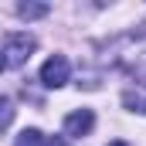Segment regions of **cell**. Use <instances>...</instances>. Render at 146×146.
Returning <instances> with one entry per match:
<instances>
[{
  "label": "cell",
  "mask_w": 146,
  "mask_h": 146,
  "mask_svg": "<svg viewBox=\"0 0 146 146\" xmlns=\"http://www.w3.org/2000/svg\"><path fill=\"white\" fill-rule=\"evenodd\" d=\"M106 61H109L112 68L126 72L129 78H136V85H146V31L119 34L109 44Z\"/></svg>",
  "instance_id": "6da1fadb"
},
{
  "label": "cell",
  "mask_w": 146,
  "mask_h": 146,
  "mask_svg": "<svg viewBox=\"0 0 146 146\" xmlns=\"http://www.w3.org/2000/svg\"><path fill=\"white\" fill-rule=\"evenodd\" d=\"M48 146H68V143H65V139H51Z\"/></svg>",
  "instance_id": "9c48e42d"
},
{
  "label": "cell",
  "mask_w": 146,
  "mask_h": 146,
  "mask_svg": "<svg viewBox=\"0 0 146 146\" xmlns=\"http://www.w3.org/2000/svg\"><path fill=\"white\" fill-rule=\"evenodd\" d=\"M34 37L31 34H10L7 37V44H3V54H7V65H24L27 58H31V51H34Z\"/></svg>",
  "instance_id": "3957f363"
},
{
  "label": "cell",
  "mask_w": 146,
  "mask_h": 146,
  "mask_svg": "<svg viewBox=\"0 0 146 146\" xmlns=\"http://www.w3.org/2000/svg\"><path fill=\"white\" fill-rule=\"evenodd\" d=\"M109 146H129V143H122V139H112V143Z\"/></svg>",
  "instance_id": "8fae6325"
},
{
  "label": "cell",
  "mask_w": 146,
  "mask_h": 146,
  "mask_svg": "<svg viewBox=\"0 0 146 146\" xmlns=\"http://www.w3.org/2000/svg\"><path fill=\"white\" fill-rule=\"evenodd\" d=\"M122 106H126L129 112H139V115H146V85L126 88V92H122Z\"/></svg>",
  "instance_id": "5b68a950"
},
{
  "label": "cell",
  "mask_w": 146,
  "mask_h": 146,
  "mask_svg": "<svg viewBox=\"0 0 146 146\" xmlns=\"http://www.w3.org/2000/svg\"><path fill=\"white\" fill-rule=\"evenodd\" d=\"M68 75H72V65H68L65 54H51V58L41 65V82H44L48 88H61V85L68 82Z\"/></svg>",
  "instance_id": "7a4b0ae2"
},
{
  "label": "cell",
  "mask_w": 146,
  "mask_h": 146,
  "mask_svg": "<svg viewBox=\"0 0 146 146\" xmlns=\"http://www.w3.org/2000/svg\"><path fill=\"white\" fill-rule=\"evenodd\" d=\"M48 10H51L48 3H21V7H17V14H21L24 21H37V17H44Z\"/></svg>",
  "instance_id": "52a82bcc"
},
{
  "label": "cell",
  "mask_w": 146,
  "mask_h": 146,
  "mask_svg": "<svg viewBox=\"0 0 146 146\" xmlns=\"http://www.w3.org/2000/svg\"><path fill=\"white\" fill-rule=\"evenodd\" d=\"M3 68H7V58H3V51H0V72H3Z\"/></svg>",
  "instance_id": "30bf717a"
},
{
  "label": "cell",
  "mask_w": 146,
  "mask_h": 146,
  "mask_svg": "<svg viewBox=\"0 0 146 146\" xmlns=\"http://www.w3.org/2000/svg\"><path fill=\"white\" fill-rule=\"evenodd\" d=\"M14 112H17V109H14V102H10L7 95H0V133L14 122Z\"/></svg>",
  "instance_id": "ba28073f"
},
{
  "label": "cell",
  "mask_w": 146,
  "mask_h": 146,
  "mask_svg": "<svg viewBox=\"0 0 146 146\" xmlns=\"http://www.w3.org/2000/svg\"><path fill=\"white\" fill-rule=\"evenodd\" d=\"M14 146H44V133L41 129H21L17 133V139H14Z\"/></svg>",
  "instance_id": "8992f818"
},
{
  "label": "cell",
  "mask_w": 146,
  "mask_h": 146,
  "mask_svg": "<svg viewBox=\"0 0 146 146\" xmlns=\"http://www.w3.org/2000/svg\"><path fill=\"white\" fill-rule=\"evenodd\" d=\"M92 126H95V112L92 109H75L65 115V136H88L92 133Z\"/></svg>",
  "instance_id": "277c9868"
}]
</instances>
